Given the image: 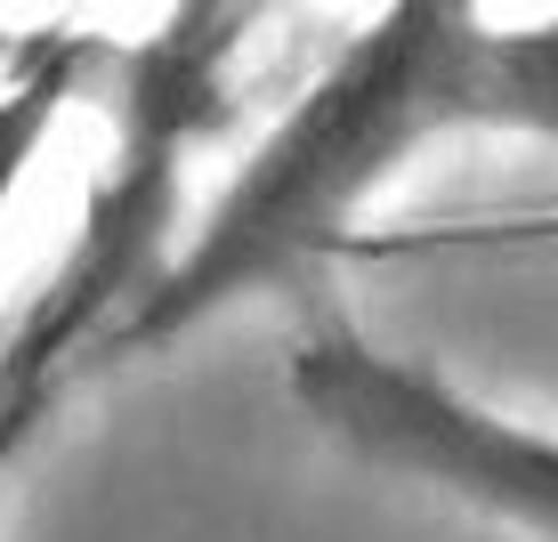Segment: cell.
Masks as SVG:
<instances>
[{
    "label": "cell",
    "instance_id": "7a4b0ae2",
    "mask_svg": "<svg viewBox=\"0 0 558 542\" xmlns=\"http://www.w3.org/2000/svg\"><path fill=\"white\" fill-rule=\"evenodd\" d=\"M259 16L267 0H170L154 33L106 49L113 130L98 154V179H89L57 267L25 292L16 324L0 333V470L65 397V381L82 364H106L130 308L162 284L186 203V162L235 113V73Z\"/></svg>",
    "mask_w": 558,
    "mask_h": 542
},
{
    "label": "cell",
    "instance_id": "277c9868",
    "mask_svg": "<svg viewBox=\"0 0 558 542\" xmlns=\"http://www.w3.org/2000/svg\"><path fill=\"white\" fill-rule=\"evenodd\" d=\"M453 130H510L558 146V16L477 25L453 82Z\"/></svg>",
    "mask_w": 558,
    "mask_h": 542
},
{
    "label": "cell",
    "instance_id": "6da1fadb",
    "mask_svg": "<svg viewBox=\"0 0 558 542\" xmlns=\"http://www.w3.org/2000/svg\"><path fill=\"white\" fill-rule=\"evenodd\" d=\"M486 0H380L340 57L300 89L267 138L235 162L227 195L170 251L162 284L130 308L106 364L186 340L219 308L283 284L356 219L421 146L453 138V82Z\"/></svg>",
    "mask_w": 558,
    "mask_h": 542
},
{
    "label": "cell",
    "instance_id": "5b68a950",
    "mask_svg": "<svg viewBox=\"0 0 558 542\" xmlns=\"http://www.w3.org/2000/svg\"><path fill=\"white\" fill-rule=\"evenodd\" d=\"M106 65V41L82 25H49V33H25L9 57H0V210L16 203L25 170L41 162L57 113L82 98V82Z\"/></svg>",
    "mask_w": 558,
    "mask_h": 542
},
{
    "label": "cell",
    "instance_id": "3957f363",
    "mask_svg": "<svg viewBox=\"0 0 558 542\" xmlns=\"http://www.w3.org/2000/svg\"><path fill=\"white\" fill-rule=\"evenodd\" d=\"M292 405H307L332 445H349L373 470L486 510L502 527L558 542V437L510 413H486L453 381L421 373L405 357H380L356 333H316L292 348Z\"/></svg>",
    "mask_w": 558,
    "mask_h": 542
}]
</instances>
